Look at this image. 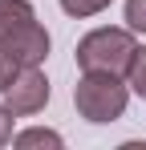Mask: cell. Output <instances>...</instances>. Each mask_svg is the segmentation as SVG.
<instances>
[{
	"instance_id": "1",
	"label": "cell",
	"mask_w": 146,
	"mask_h": 150,
	"mask_svg": "<svg viewBox=\"0 0 146 150\" xmlns=\"http://www.w3.org/2000/svg\"><path fill=\"white\" fill-rule=\"evenodd\" d=\"M0 53L24 69L49 57V33L41 28L28 0H0Z\"/></svg>"
},
{
	"instance_id": "2",
	"label": "cell",
	"mask_w": 146,
	"mask_h": 150,
	"mask_svg": "<svg viewBox=\"0 0 146 150\" xmlns=\"http://www.w3.org/2000/svg\"><path fill=\"white\" fill-rule=\"evenodd\" d=\"M126 101H130V85H122L118 73H81L77 89H73V105L85 122H118L126 114Z\"/></svg>"
},
{
	"instance_id": "3",
	"label": "cell",
	"mask_w": 146,
	"mask_h": 150,
	"mask_svg": "<svg viewBox=\"0 0 146 150\" xmlns=\"http://www.w3.org/2000/svg\"><path fill=\"white\" fill-rule=\"evenodd\" d=\"M134 53L138 45L126 28H94L77 41V65L81 73H130Z\"/></svg>"
},
{
	"instance_id": "4",
	"label": "cell",
	"mask_w": 146,
	"mask_h": 150,
	"mask_svg": "<svg viewBox=\"0 0 146 150\" xmlns=\"http://www.w3.org/2000/svg\"><path fill=\"white\" fill-rule=\"evenodd\" d=\"M0 93H4V105H8L16 118H28V114L45 110V101H49V77L41 73V65H24V69H16V73L8 77V85H4Z\"/></svg>"
},
{
	"instance_id": "5",
	"label": "cell",
	"mask_w": 146,
	"mask_h": 150,
	"mask_svg": "<svg viewBox=\"0 0 146 150\" xmlns=\"http://www.w3.org/2000/svg\"><path fill=\"white\" fill-rule=\"evenodd\" d=\"M16 150H33V146H49V150H61V134L57 130H45V126H33V130H21L12 138Z\"/></svg>"
},
{
	"instance_id": "6",
	"label": "cell",
	"mask_w": 146,
	"mask_h": 150,
	"mask_svg": "<svg viewBox=\"0 0 146 150\" xmlns=\"http://www.w3.org/2000/svg\"><path fill=\"white\" fill-rule=\"evenodd\" d=\"M130 89H134V93H138V98H146V45L138 53H134V61H130Z\"/></svg>"
},
{
	"instance_id": "7",
	"label": "cell",
	"mask_w": 146,
	"mask_h": 150,
	"mask_svg": "<svg viewBox=\"0 0 146 150\" xmlns=\"http://www.w3.org/2000/svg\"><path fill=\"white\" fill-rule=\"evenodd\" d=\"M61 8L81 21V16H97L101 8H110V0H61Z\"/></svg>"
},
{
	"instance_id": "8",
	"label": "cell",
	"mask_w": 146,
	"mask_h": 150,
	"mask_svg": "<svg viewBox=\"0 0 146 150\" xmlns=\"http://www.w3.org/2000/svg\"><path fill=\"white\" fill-rule=\"evenodd\" d=\"M126 21H130V28L146 33V0H126Z\"/></svg>"
},
{
	"instance_id": "9",
	"label": "cell",
	"mask_w": 146,
	"mask_h": 150,
	"mask_svg": "<svg viewBox=\"0 0 146 150\" xmlns=\"http://www.w3.org/2000/svg\"><path fill=\"white\" fill-rule=\"evenodd\" d=\"M12 118H16V114H12L8 105H0V146L12 142Z\"/></svg>"
},
{
	"instance_id": "10",
	"label": "cell",
	"mask_w": 146,
	"mask_h": 150,
	"mask_svg": "<svg viewBox=\"0 0 146 150\" xmlns=\"http://www.w3.org/2000/svg\"><path fill=\"white\" fill-rule=\"evenodd\" d=\"M12 73H16V65H12V61H8V57L0 53V89L8 85V77H12Z\"/></svg>"
}]
</instances>
